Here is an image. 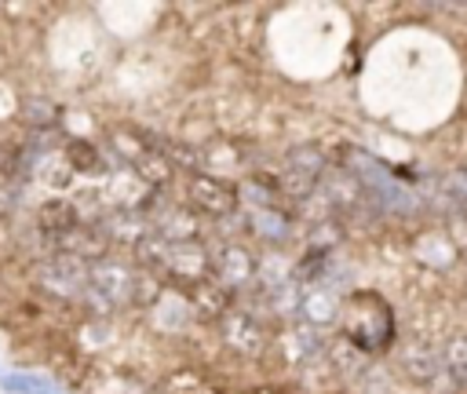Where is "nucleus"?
Listing matches in <instances>:
<instances>
[{
    "label": "nucleus",
    "instance_id": "1",
    "mask_svg": "<svg viewBox=\"0 0 467 394\" xmlns=\"http://www.w3.org/2000/svg\"><path fill=\"white\" fill-rule=\"evenodd\" d=\"M347 165H351V176L365 187V194L376 197V205H383L391 212H409L412 208V194H405L376 157H369L365 150H347Z\"/></svg>",
    "mask_w": 467,
    "mask_h": 394
},
{
    "label": "nucleus",
    "instance_id": "2",
    "mask_svg": "<svg viewBox=\"0 0 467 394\" xmlns=\"http://www.w3.org/2000/svg\"><path fill=\"white\" fill-rule=\"evenodd\" d=\"M219 328H223V339L230 350H238V354H260L267 336H263V325L245 314V310H226L219 318Z\"/></svg>",
    "mask_w": 467,
    "mask_h": 394
},
{
    "label": "nucleus",
    "instance_id": "3",
    "mask_svg": "<svg viewBox=\"0 0 467 394\" xmlns=\"http://www.w3.org/2000/svg\"><path fill=\"white\" fill-rule=\"evenodd\" d=\"M322 168H325V157H322L318 146H296L289 154V172H285L289 190L293 194H307L322 179Z\"/></svg>",
    "mask_w": 467,
    "mask_h": 394
},
{
    "label": "nucleus",
    "instance_id": "4",
    "mask_svg": "<svg viewBox=\"0 0 467 394\" xmlns=\"http://www.w3.org/2000/svg\"><path fill=\"white\" fill-rule=\"evenodd\" d=\"M215 267H219V278H223V285H226V288H249V285H253V278H256V263H253V256H249L245 248H238V245H226V248L219 252Z\"/></svg>",
    "mask_w": 467,
    "mask_h": 394
},
{
    "label": "nucleus",
    "instance_id": "5",
    "mask_svg": "<svg viewBox=\"0 0 467 394\" xmlns=\"http://www.w3.org/2000/svg\"><path fill=\"white\" fill-rule=\"evenodd\" d=\"M190 201H194L201 212H208V216H226V212L234 208V190H230L226 183L212 179V176H197V179L190 183Z\"/></svg>",
    "mask_w": 467,
    "mask_h": 394
},
{
    "label": "nucleus",
    "instance_id": "6",
    "mask_svg": "<svg viewBox=\"0 0 467 394\" xmlns=\"http://www.w3.org/2000/svg\"><path fill=\"white\" fill-rule=\"evenodd\" d=\"M0 387L8 394H63L59 383L41 372H8V376H0Z\"/></svg>",
    "mask_w": 467,
    "mask_h": 394
},
{
    "label": "nucleus",
    "instance_id": "7",
    "mask_svg": "<svg viewBox=\"0 0 467 394\" xmlns=\"http://www.w3.org/2000/svg\"><path fill=\"white\" fill-rule=\"evenodd\" d=\"M300 314L311 325H325V321L336 318V296L329 288H307L303 299H300Z\"/></svg>",
    "mask_w": 467,
    "mask_h": 394
},
{
    "label": "nucleus",
    "instance_id": "8",
    "mask_svg": "<svg viewBox=\"0 0 467 394\" xmlns=\"http://www.w3.org/2000/svg\"><path fill=\"white\" fill-rule=\"evenodd\" d=\"M253 227H256V234L260 237H267V241H285L289 237V216L285 212H278V208H260L256 216H253Z\"/></svg>",
    "mask_w": 467,
    "mask_h": 394
},
{
    "label": "nucleus",
    "instance_id": "9",
    "mask_svg": "<svg viewBox=\"0 0 467 394\" xmlns=\"http://www.w3.org/2000/svg\"><path fill=\"white\" fill-rule=\"evenodd\" d=\"M416 259H423V263H431V267H449L452 245H449L445 237H438V234H427V237L416 241Z\"/></svg>",
    "mask_w": 467,
    "mask_h": 394
},
{
    "label": "nucleus",
    "instance_id": "10",
    "mask_svg": "<svg viewBox=\"0 0 467 394\" xmlns=\"http://www.w3.org/2000/svg\"><path fill=\"white\" fill-rule=\"evenodd\" d=\"M442 365H445L460 383H467V339H452V343H445V350H442Z\"/></svg>",
    "mask_w": 467,
    "mask_h": 394
},
{
    "label": "nucleus",
    "instance_id": "11",
    "mask_svg": "<svg viewBox=\"0 0 467 394\" xmlns=\"http://www.w3.org/2000/svg\"><path fill=\"white\" fill-rule=\"evenodd\" d=\"M318 347H322V339H318L314 328H296L289 336V358H311Z\"/></svg>",
    "mask_w": 467,
    "mask_h": 394
}]
</instances>
